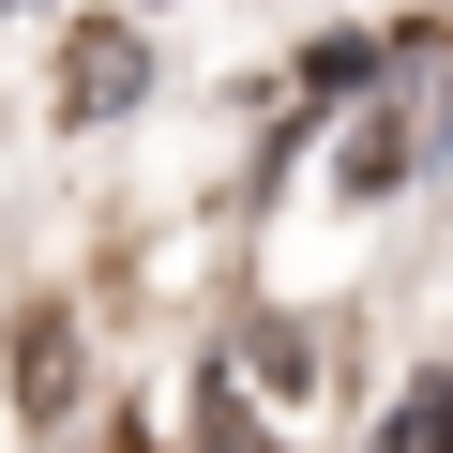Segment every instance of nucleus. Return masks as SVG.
Masks as SVG:
<instances>
[{"mask_svg":"<svg viewBox=\"0 0 453 453\" xmlns=\"http://www.w3.org/2000/svg\"><path fill=\"white\" fill-rule=\"evenodd\" d=\"M196 453H257V423L226 408V393H196Z\"/></svg>","mask_w":453,"mask_h":453,"instance_id":"obj_3","label":"nucleus"},{"mask_svg":"<svg viewBox=\"0 0 453 453\" xmlns=\"http://www.w3.org/2000/svg\"><path fill=\"white\" fill-rule=\"evenodd\" d=\"M378 453H453V378H423V393L393 408V438H378Z\"/></svg>","mask_w":453,"mask_h":453,"instance_id":"obj_2","label":"nucleus"},{"mask_svg":"<svg viewBox=\"0 0 453 453\" xmlns=\"http://www.w3.org/2000/svg\"><path fill=\"white\" fill-rule=\"evenodd\" d=\"M136 91H151V46H136L121 16H91V31L61 46V121H121Z\"/></svg>","mask_w":453,"mask_h":453,"instance_id":"obj_1","label":"nucleus"}]
</instances>
